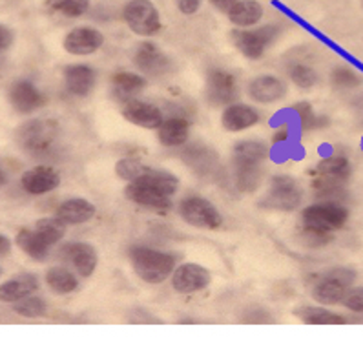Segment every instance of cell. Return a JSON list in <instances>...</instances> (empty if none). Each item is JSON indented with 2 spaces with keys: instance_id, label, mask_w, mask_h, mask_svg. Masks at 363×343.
<instances>
[{
  "instance_id": "2e32d148",
  "label": "cell",
  "mask_w": 363,
  "mask_h": 343,
  "mask_svg": "<svg viewBox=\"0 0 363 343\" xmlns=\"http://www.w3.org/2000/svg\"><path fill=\"white\" fill-rule=\"evenodd\" d=\"M248 94L256 103L272 104L285 97L286 86L281 79L274 77V75H259L250 82Z\"/></svg>"
},
{
  "instance_id": "1f68e13d",
  "label": "cell",
  "mask_w": 363,
  "mask_h": 343,
  "mask_svg": "<svg viewBox=\"0 0 363 343\" xmlns=\"http://www.w3.org/2000/svg\"><path fill=\"white\" fill-rule=\"evenodd\" d=\"M13 310L24 317H43L48 313V305L39 296H24L13 303Z\"/></svg>"
},
{
  "instance_id": "f35d334b",
  "label": "cell",
  "mask_w": 363,
  "mask_h": 343,
  "mask_svg": "<svg viewBox=\"0 0 363 343\" xmlns=\"http://www.w3.org/2000/svg\"><path fill=\"white\" fill-rule=\"evenodd\" d=\"M343 307H347L352 313L363 314V287H354L349 288L345 292V296L342 300Z\"/></svg>"
},
{
  "instance_id": "603a6c76",
  "label": "cell",
  "mask_w": 363,
  "mask_h": 343,
  "mask_svg": "<svg viewBox=\"0 0 363 343\" xmlns=\"http://www.w3.org/2000/svg\"><path fill=\"white\" fill-rule=\"evenodd\" d=\"M269 157V146L259 141H243L234 146V167H261Z\"/></svg>"
},
{
  "instance_id": "ee69618b",
  "label": "cell",
  "mask_w": 363,
  "mask_h": 343,
  "mask_svg": "<svg viewBox=\"0 0 363 343\" xmlns=\"http://www.w3.org/2000/svg\"><path fill=\"white\" fill-rule=\"evenodd\" d=\"M0 274H2V271H0Z\"/></svg>"
},
{
  "instance_id": "ab89813d",
  "label": "cell",
  "mask_w": 363,
  "mask_h": 343,
  "mask_svg": "<svg viewBox=\"0 0 363 343\" xmlns=\"http://www.w3.org/2000/svg\"><path fill=\"white\" fill-rule=\"evenodd\" d=\"M203 0H177V9L183 15H194L199 11Z\"/></svg>"
},
{
  "instance_id": "52a82bcc",
  "label": "cell",
  "mask_w": 363,
  "mask_h": 343,
  "mask_svg": "<svg viewBox=\"0 0 363 343\" xmlns=\"http://www.w3.org/2000/svg\"><path fill=\"white\" fill-rule=\"evenodd\" d=\"M301 219H303L305 227H316L333 232L345 227L347 219H349V210L345 206L333 201L318 203V205L307 206L301 214Z\"/></svg>"
},
{
  "instance_id": "8992f818",
  "label": "cell",
  "mask_w": 363,
  "mask_h": 343,
  "mask_svg": "<svg viewBox=\"0 0 363 343\" xmlns=\"http://www.w3.org/2000/svg\"><path fill=\"white\" fill-rule=\"evenodd\" d=\"M181 218L196 228H205V230H216L223 225V215L216 208V205L205 198L192 196L181 201L179 205Z\"/></svg>"
},
{
  "instance_id": "e575fe53",
  "label": "cell",
  "mask_w": 363,
  "mask_h": 343,
  "mask_svg": "<svg viewBox=\"0 0 363 343\" xmlns=\"http://www.w3.org/2000/svg\"><path fill=\"white\" fill-rule=\"evenodd\" d=\"M50 130L44 128L43 125H31L26 128V133H24V141H26V146L30 150H40L44 146L50 145Z\"/></svg>"
},
{
  "instance_id": "5bb4252c",
  "label": "cell",
  "mask_w": 363,
  "mask_h": 343,
  "mask_svg": "<svg viewBox=\"0 0 363 343\" xmlns=\"http://www.w3.org/2000/svg\"><path fill=\"white\" fill-rule=\"evenodd\" d=\"M133 62H135V66L143 73L152 75V77L164 75L168 72V68H170V62H168L167 55H162L161 50L155 44L150 43H143L135 47Z\"/></svg>"
},
{
  "instance_id": "7402d4cb",
  "label": "cell",
  "mask_w": 363,
  "mask_h": 343,
  "mask_svg": "<svg viewBox=\"0 0 363 343\" xmlns=\"http://www.w3.org/2000/svg\"><path fill=\"white\" fill-rule=\"evenodd\" d=\"M55 215L66 225H82L95 215V205L82 198H73L60 203Z\"/></svg>"
},
{
  "instance_id": "ba28073f",
  "label": "cell",
  "mask_w": 363,
  "mask_h": 343,
  "mask_svg": "<svg viewBox=\"0 0 363 343\" xmlns=\"http://www.w3.org/2000/svg\"><path fill=\"white\" fill-rule=\"evenodd\" d=\"M212 281V276L203 265L197 263H183L175 266L172 274V287L179 294H196V292L205 291Z\"/></svg>"
},
{
  "instance_id": "f1b7e54d",
  "label": "cell",
  "mask_w": 363,
  "mask_h": 343,
  "mask_svg": "<svg viewBox=\"0 0 363 343\" xmlns=\"http://www.w3.org/2000/svg\"><path fill=\"white\" fill-rule=\"evenodd\" d=\"M35 232L46 241L50 247L59 243L66 236V223L59 218H43L35 223Z\"/></svg>"
},
{
  "instance_id": "d6986e66",
  "label": "cell",
  "mask_w": 363,
  "mask_h": 343,
  "mask_svg": "<svg viewBox=\"0 0 363 343\" xmlns=\"http://www.w3.org/2000/svg\"><path fill=\"white\" fill-rule=\"evenodd\" d=\"M97 73L86 64H73L65 69V82L69 94L77 97H86L95 88Z\"/></svg>"
},
{
  "instance_id": "9c48e42d",
  "label": "cell",
  "mask_w": 363,
  "mask_h": 343,
  "mask_svg": "<svg viewBox=\"0 0 363 343\" xmlns=\"http://www.w3.org/2000/svg\"><path fill=\"white\" fill-rule=\"evenodd\" d=\"M206 99L216 106L230 104L238 97V82L230 72L212 69L206 77Z\"/></svg>"
},
{
  "instance_id": "83f0119b",
  "label": "cell",
  "mask_w": 363,
  "mask_h": 343,
  "mask_svg": "<svg viewBox=\"0 0 363 343\" xmlns=\"http://www.w3.org/2000/svg\"><path fill=\"white\" fill-rule=\"evenodd\" d=\"M296 314L307 325H343V323H347L343 316L330 313L327 309H321V307H307V309H301Z\"/></svg>"
},
{
  "instance_id": "7bdbcfd3",
  "label": "cell",
  "mask_w": 363,
  "mask_h": 343,
  "mask_svg": "<svg viewBox=\"0 0 363 343\" xmlns=\"http://www.w3.org/2000/svg\"><path fill=\"white\" fill-rule=\"evenodd\" d=\"M11 252V241L0 234V256H8Z\"/></svg>"
},
{
  "instance_id": "d4e9b609",
  "label": "cell",
  "mask_w": 363,
  "mask_h": 343,
  "mask_svg": "<svg viewBox=\"0 0 363 343\" xmlns=\"http://www.w3.org/2000/svg\"><path fill=\"white\" fill-rule=\"evenodd\" d=\"M145 86V79L132 72H121L111 77V91H113V97L119 101H124V103L132 101L133 95L139 94Z\"/></svg>"
},
{
  "instance_id": "30bf717a",
  "label": "cell",
  "mask_w": 363,
  "mask_h": 343,
  "mask_svg": "<svg viewBox=\"0 0 363 343\" xmlns=\"http://www.w3.org/2000/svg\"><path fill=\"white\" fill-rule=\"evenodd\" d=\"M104 44V35L99 30L90 26H81V28H73L68 35L65 37V46L66 52L69 55H91L99 50V47Z\"/></svg>"
},
{
  "instance_id": "7a4b0ae2",
  "label": "cell",
  "mask_w": 363,
  "mask_h": 343,
  "mask_svg": "<svg viewBox=\"0 0 363 343\" xmlns=\"http://www.w3.org/2000/svg\"><path fill=\"white\" fill-rule=\"evenodd\" d=\"M301 199H303V192H301L294 177L276 176L270 181L269 193L263 198L259 206L267 208V210L292 212L298 208Z\"/></svg>"
},
{
  "instance_id": "4316f807",
  "label": "cell",
  "mask_w": 363,
  "mask_h": 343,
  "mask_svg": "<svg viewBox=\"0 0 363 343\" xmlns=\"http://www.w3.org/2000/svg\"><path fill=\"white\" fill-rule=\"evenodd\" d=\"M46 283L57 294H72L79 288L77 276L65 266H53L46 272Z\"/></svg>"
},
{
  "instance_id": "9a60e30c",
  "label": "cell",
  "mask_w": 363,
  "mask_h": 343,
  "mask_svg": "<svg viewBox=\"0 0 363 343\" xmlns=\"http://www.w3.org/2000/svg\"><path fill=\"white\" fill-rule=\"evenodd\" d=\"M21 185L28 193L40 196V193L53 192L60 185V176L50 167H37L22 176Z\"/></svg>"
},
{
  "instance_id": "ac0fdd59",
  "label": "cell",
  "mask_w": 363,
  "mask_h": 343,
  "mask_svg": "<svg viewBox=\"0 0 363 343\" xmlns=\"http://www.w3.org/2000/svg\"><path fill=\"white\" fill-rule=\"evenodd\" d=\"M259 123V113L248 104H228L221 116V125L227 132H243Z\"/></svg>"
},
{
  "instance_id": "f546056e",
  "label": "cell",
  "mask_w": 363,
  "mask_h": 343,
  "mask_svg": "<svg viewBox=\"0 0 363 343\" xmlns=\"http://www.w3.org/2000/svg\"><path fill=\"white\" fill-rule=\"evenodd\" d=\"M318 174L321 177H330V179L345 181L350 174V164L347 157L342 155H333L318 163Z\"/></svg>"
},
{
  "instance_id": "277c9868",
  "label": "cell",
  "mask_w": 363,
  "mask_h": 343,
  "mask_svg": "<svg viewBox=\"0 0 363 343\" xmlns=\"http://www.w3.org/2000/svg\"><path fill=\"white\" fill-rule=\"evenodd\" d=\"M126 26L135 35L152 37L161 30V15L152 0H130L123 9Z\"/></svg>"
},
{
  "instance_id": "60d3db41",
  "label": "cell",
  "mask_w": 363,
  "mask_h": 343,
  "mask_svg": "<svg viewBox=\"0 0 363 343\" xmlns=\"http://www.w3.org/2000/svg\"><path fill=\"white\" fill-rule=\"evenodd\" d=\"M13 44V31L0 24V50H8Z\"/></svg>"
},
{
  "instance_id": "cb8c5ba5",
  "label": "cell",
  "mask_w": 363,
  "mask_h": 343,
  "mask_svg": "<svg viewBox=\"0 0 363 343\" xmlns=\"http://www.w3.org/2000/svg\"><path fill=\"white\" fill-rule=\"evenodd\" d=\"M228 21L235 28H250L256 26L263 18V6L256 0H238L234 8L228 11Z\"/></svg>"
},
{
  "instance_id": "44dd1931",
  "label": "cell",
  "mask_w": 363,
  "mask_h": 343,
  "mask_svg": "<svg viewBox=\"0 0 363 343\" xmlns=\"http://www.w3.org/2000/svg\"><path fill=\"white\" fill-rule=\"evenodd\" d=\"M190 137V123L183 117H170L162 120L157 128V139L162 146L175 148L189 141Z\"/></svg>"
},
{
  "instance_id": "d6a6232c",
  "label": "cell",
  "mask_w": 363,
  "mask_h": 343,
  "mask_svg": "<svg viewBox=\"0 0 363 343\" xmlns=\"http://www.w3.org/2000/svg\"><path fill=\"white\" fill-rule=\"evenodd\" d=\"M235 168V185L243 192H254L259 186L263 168L261 167H234Z\"/></svg>"
},
{
  "instance_id": "8fae6325",
  "label": "cell",
  "mask_w": 363,
  "mask_h": 343,
  "mask_svg": "<svg viewBox=\"0 0 363 343\" xmlns=\"http://www.w3.org/2000/svg\"><path fill=\"white\" fill-rule=\"evenodd\" d=\"M124 196L128 201L145 206V208H154V210L164 212L170 210L172 206V196L143 183H128V186L124 189Z\"/></svg>"
},
{
  "instance_id": "5b68a950",
  "label": "cell",
  "mask_w": 363,
  "mask_h": 343,
  "mask_svg": "<svg viewBox=\"0 0 363 343\" xmlns=\"http://www.w3.org/2000/svg\"><path fill=\"white\" fill-rule=\"evenodd\" d=\"M278 35L279 28L274 26V24L257 28V30H235L232 31V43L240 50L241 55L250 60H256L263 57L267 46H270Z\"/></svg>"
},
{
  "instance_id": "e0dca14e",
  "label": "cell",
  "mask_w": 363,
  "mask_h": 343,
  "mask_svg": "<svg viewBox=\"0 0 363 343\" xmlns=\"http://www.w3.org/2000/svg\"><path fill=\"white\" fill-rule=\"evenodd\" d=\"M9 101L18 113H31L43 106L44 99L39 88L31 81H17L9 90Z\"/></svg>"
},
{
  "instance_id": "3957f363",
  "label": "cell",
  "mask_w": 363,
  "mask_h": 343,
  "mask_svg": "<svg viewBox=\"0 0 363 343\" xmlns=\"http://www.w3.org/2000/svg\"><path fill=\"white\" fill-rule=\"evenodd\" d=\"M356 272L345 266H336L327 274L321 276L312 288L314 300L323 305H336L342 303L345 292L349 291L350 285L354 283Z\"/></svg>"
},
{
  "instance_id": "6da1fadb",
  "label": "cell",
  "mask_w": 363,
  "mask_h": 343,
  "mask_svg": "<svg viewBox=\"0 0 363 343\" xmlns=\"http://www.w3.org/2000/svg\"><path fill=\"white\" fill-rule=\"evenodd\" d=\"M130 262L133 272L150 285L162 283L175 271V257L172 254L150 247H133L130 250Z\"/></svg>"
},
{
  "instance_id": "ffe728a7",
  "label": "cell",
  "mask_w": 363,
  "mask_h": 343,
  "mask_svg": "<svg viewBox=\"0 0 363 343\" xmlns=\"http://www.w3.org/2000/svg\"><path fill=\"white\" fill-rule=\"evenodd\" d=\"M39 288V278L33 274H18L11 278L9 281L0 285V301L4 303H15L17 300L24 296H30Z\"/></svg>"
},
{
  "instance_id": "4dcf8cb0",
  "label": "cell",
  "mask_w": 363,
  "mask_h": 343,
  "mask_svg": "<svg viewBox=\"0 0 363 343\" xmlns=\"http://www.w3.org/2000/svg\"><path fill=\"white\" fill-rule=\"evenodd\" d=\"M44 6L65 17L77 18L90 9V0H44Z\"/></svg>"
},
{
  "instance_id": "836d02e7",
  "label": "cell",
  "mask_w": 363,
  "mask_h": 343,
  "mask_svg": "<svg viewBox=\"0 0 363 343\" xmlns=\"http://www.w3.org/2000/svg\"><path fill=\"white\" fill-rule=\"evenodd\" d=\"M150 168L152 167L141 163V161H137V159L126 157V159H121V161H117L116 163V174L117 177H121L123 181L133 183V181H137L139 177L145 176Z\"/></svg>"
},
{
  "instance_id": "74e56055",
  "label": "cell",
  "mask_w": 363,
  "mask_h": 343,
  "mask_svg": "<svg viewBox=\"0 0 363 343\" xmlns=\"http://www.w3.org/2000/svg\"><path fill=\"white\" fill-rule=\"evenodd\" d=\"M333 82L336 88L340 90H350V88H356V86L362 84V79L356 72L349 68H336L333 72Z\"/></svg>"
},
{
  "instance_id": "4fadbf2b",
  "label": "cell",
  "mask_w": 363,
  "mask_h": 343,
  "mask_svg": "<svg viewBox=\"0 0 363 343\" xmlns=\"http://www.w3.org/2000/svg\"><path fill=\"white\" fill-rule=\"evenodd\" d=\"M62 254L68 259L69 265L77 271L82 278L94 276L95 269L99 263V254L94 244L90 243H69L62 249Z\"/></svg>"
},
{
  "instance_id": "484cf974",
  "label": "cell",
  "mask_w": 363,
  "mask_h": 343,
  "mask_svg": "<svg viewBox=\"0 0 363 343\" xmlns=\"http://www.w3.org/2000/svg\"><path fill=\"white\" fill-rule=\"evenodd\" d=\"M17 247L35 262H44L50 252V244L37 232L26 230V228L17 234Z\"/></svg>"
},
{
  "instance_id": "7c38bea8",
  "label": "cell",
  "mask_w": 363,
  "mask_h": 343,
  "mask_svg": "<svg viewBox=\"0 0 363 343\" xmlns=\"http://www.w3.org/2000/svg\"><path fill=\"white\" fill-rule=\"evenodd\" d=\"M123 117L132 125L139 126L145 130H157L161 126L162 112L155 104H150L146 101L132 99L128 103H124L123 106Z\"/></svg>"
},
{
  "instance_id": "d590c367",
  "label": "cell",
  "mask_w": 363,
  "mask_h": 343,
  "mask_svg": "<svg viewBox=\"0 0 363 343\" xmlns=\"http://www.w3.org/2000/svg\"><path fill=\"white\" fill-rule=\"evenodd\" d=\"M333 241V234L329 230H323V228L316 227H305L301 230V243L311 247V249H320Z\"/></svg>"
},
{
  "instance_id": "b9f144b4",
  "label": "cell",
  "mask_w": 363,
  "mask_h": 343,
  "mask_svg": "<svg viewBox=\"0 0 363 343\" xmlns=\"http://www.w3.org/2000/svg\"><path fill=\"white\" fill-rule=\"evenodd\" d=\"M235 2L238 0H210V4L214 6L216 9H219V11H223V13H228L235 6Z\"/></svg>"
},
{
  "instance_id": "8d00e7d4",
  "label": "cell",
  "mask_w": 363,
  "mask_h": 343,
  "mask_svg": "<svg viewBox=\"0 0 363 343\" xmlns=\"http://www.w3.org/2000/svg\"><path fill=\"white\" fill-rule=\"evenodd\" d=\"M291 79L296 86L303 88V90H308L312 86L318 82L316 72L311 68V66L305 64H296L294 68L291 69Z\"/></svg>"
}]
</instances>
